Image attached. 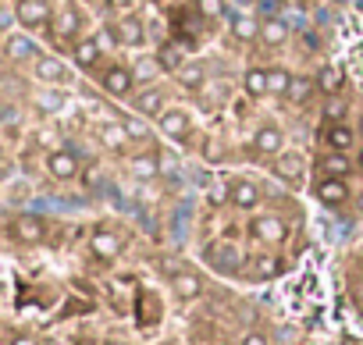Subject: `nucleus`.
Segmentation results:
<instances>
[{"label": "nucleus", "instance_id": "1", "mask_svg": "<svg viewBox=\"0 0 363 345\" xmlns=\"http://www.w3.org/2000/svg\"><path fill=\"white\" fill-rule=\"evenodd\" d=\"M86 36V15L79 11V4L65 0V4L54 11V26H50V40H57L61 47H75Z\"/></svg>", "mask_w": 363, "mask_h": 345}, {"label": "nucleus", "instance_id": "2", "mask_svg": "<svg viewBox=\"0 0 363 345\" xmlns=\"http://www.w3.org/2000/svg\"><path fill=\"white\" fill-rule=\"evenodd\" d=\"M54 4L50 0H18L15 8V18L26 33H47L50 36V26H54Z\"/></svg>", "mask_w": 363, "mask_h": 345}, {"label": "nucleus", "instance_id": "3", "mask_svg": "<svg viewBox=\"0 0 363 345\" xmlns=\"http://www.w3.org/2000/svg\"><path fill=\"white\" fill-rule=\"evenodd\" d=\"M40 43L33 40V33H8L4 40H0V61L4 64H33L40 57Z\"/></svg>", "mask_w": 363, "mask_h": 345}, {"label": "nucleus", "instance_id": "4", "mask_svg": "<svg viewBox=\"0 0 363 345\" xmlns=\"http://www.w3.org/2000/svg\"><path fill=\"white\" fill-rule=\"evenodd\" d=\"M100 89H104V96H111V100H132L135 89H139V82H135L132 68L111 64V68L100 75Z\"/></svg>", "mask_w": 363, "mask_h": 345}, {"label": "nucleus", "instance_id": "5", "mask_svg": "<svg viewBox=\"0 0 363 345\" xmlns=\"http://www.w3.org/2000/svg\"><path fill=\"white\" fill-rule=\"evenodd\" d=\"M79 171H82V160H79V153L72 146H54L47 153V175L54 182H75Z\"/></svg>", "mask_w": 363, "mask_h": 345}, {"label": "nucleus", "instance_id": "6", "mask_svg": "<svg viewBox=\"0 0 363 345\" xmlns=\"http://www.w3.org/2000/svg\"><path fill=\"white\" fill-rule=\"evenodd\" d=\"M250 235H253L257 242H264V246H285V239H289V221L278 217V214H257V217L250 221Z\"/></svg>", "mask_w": 363, "mask_h": 345}, {"label": "nucleus", "instance_id": "7", "mask_svg": "<svg viewBox=\"0 0 363 345\" xmlns=\"http://www.w3.org/2000/svg\"><path fill=\"white\" fill-rule=\"evenodd\" d=\"M29 68H33V79L40 86H65V82H72V68L57 54H40Z\"/></svg>", "mask_w": 363, "mask_h": 345}, {"label": "nucleus", "instance_id": "8", "mask_svg": "<svg viewBox=\"0 0 363 345\" xmlns=\"http://www.w3.org/2000/svg\"><path fill=\"white\" fill-rule=\"evenodd\" d=\"M121 249H125V239H121V232H114V228H96L93 235H89V253L96 256V260H118L121 256Z\"/></svg>", "mask_w": 363, "mask_h": 345}, {"label": "nucleus", "instance_id": "9", "mask_svg": "<svg viewBox=\"0 0 363 345\" xmlns=\"http://www.w3.org/2000/svg\"><path fill=\"white\" fill-rule=\"evenodd\" d=\"M111 33H114V43L125 47V50H143V47H146V26H143L135 15L118 18Z\"/></svg>", "mask_w": 363, "mask_h": 345}, {"label": "nucleus", "instance_id": "10", "mask_svg": "<svg viewBox=\"0 0 363 345\" xmlns=\"http://www.w3.org/2000/svg\"><path fill=\"white\" fill-rule=\"evenodd\" d=\"M132 111L143 118H160L167 111V93L160 86H139L132 96Z\"/></svg>", "mask_w": 363, "mask_h": 345}, {"label": "nucleus", "instance_id": "11", "mask_svg": "<svg viewBox=\"0 0 363 345\" xmlns=\"http://www.w3.org/2000/svg\"><path fill=\"white\" fill-rule=\"evenodd\" d=\"M313 193H317V200H320L328 210H338V207H345V203L352 200V193H349L345 179H331V175H320Z\"/></svg>", "mask_w": 363, "mask_h": 345}, {"label": "nucleus", "instance_id": "12", "mask_svg": "<svg viewBox=\"0 0 363 345\" xmlns=\"http://www.w3.org/2000/svg\"><path fill=\"white\" fill-rule=\"evenodd\" d=\"M157 125H160V132L167 135V139H189V132H193V114L186 111V107H167L160 118H157Z\"/></svg>", "mask_w": 363, "mask_h": 345}, {"label": "nucleus", "instance_id": "13", "mask_svg": "<svg viewBox=\"0 0 363 345\" xmlns=\"http://www.w3.org/2000/svg\"><path fill=\"white\" fill-rule=\"evenodd\" d=\"M104 61V43H100V36H82L75 47H72V64L79 68V72H93L96 64Z\"/></svg>", "mask_w": 363, "mask_h": 345}, {"label": "nucleus", "instance_id": "14", "mask_svg": "<svg viewBox=\"0 0 363 345\" xmlns=\"http://www.w3.org/2000/svg\"><path fill=\"white\" fill-rule=\"evenodd\" d=\"M250 146H253L257 157H281L285 153V132L278 125H260L253 132V142Z\"/></svg>", "mask_w": 363, "mask_h": 345}, {"label": "nucleus", "instance_id": "15", "mask_svg": "<svg viewBox=\"0 0 363 345\" xmlns=\"http://www.w3.org/2000/svg\"><path fill=\"white\" fill-rule=\"evenodd\" d=\"M11 235H15V242H22V246H40V242L47 239V221L36 217V214H18L15 225H11Z\"/></svg>", "mask_w": 363, "mask_h": 345}, {"label": "nucleus", "instance_id": "16", "mask_svg": "<svg viewBox=\"0 0 363 345\" xmlns=\"http://www.w3.org/2000/svg\"><path fill=\"white\" fill-rule=\"evenodd\" d=\"M203 278L196 274V271H174L171 274V292H174V299H182V302H196L200 295H203Z\"/></svg>", "mask_w": 363, "mask_h": 345}, {"label": "nucleus", "instance_id": "17", "mask_svg": "<svg viewBox=\"0 0 363 345\" xmlns=\"http://www.w3.org/2000/svg\"><path fill=\"white\" fill-rule=\"evenodd\" d=\"M174 82L182 89H189V93H200L207 86V64L203 61H182L174 68Z\"/></svg>", "mask_w": 363, "mask_h": 345}, {"label": "nucleus", "instance_id": "18", "mask_svg": "<svg viewBox=\"0 0 363 345\" xmlns=\"http://www.w3.org/2000/svg\"><path fill=\"white\" fill-rule=\"evenodd\" d=\"M228 200H232V207H235V210H257V207H260V200H264V193H260V186H257L253 179H239V182L232 186Z\"/></svg>", "mask_w": 363, "mask_h": 345}, {"label": "nucleus", "instance_id": "19", "mask_svg": "<svg viewBox=\"0 0 363 345\" xmlns=\"http://www.w3.org/2000/svg\"><path fill=\"white\" fill-rule=\"evenodd\" d=\"M352 167H356V160H352L345 149H328V153L317 160V171H320V175H331V179H345Z\"/></svg>", "mask_w": 363, "mask_h": 345}, {"label": "nucleus", "instance_id": "20", "mask_svg": "<svg viewBox=\"0 0 363 345\" xmlns=\"http://www.w3.org/2000/svg\"><path fill=\"white\" fill-rule=\"evenodd\" d=\"M278 274H281V256L278 253H257L250 260V278L253 281H271Z\"/></svg>", "mask_w": 363, "mask_h": 345}, {"label": "nucleus", "instance_id": "21", "mask_svg": "<svg viewBox=\"0 0 363 345\" xmlns=\"http://www.w3.org/2000/svg\"><path fill=\"white\" fill-rule=\"evenodd\" d=\"M128 167H132V175H135L139 182H153V179L160 175V157H157L153 149H143V153H135V157L128 160Z\"/></svg>", "mask_w": 363, "mask_h": 345}, {"label": "nucleus", "instance_id": "22", "mask_svg": "<svg viewBox=\"0 0 363 345\" xmlns=\"http://www.w3.org/2000/svg\"><path fill=\"white\" fill-rule=\"evenodd\" d=\"M260 43H264L267 50L285 47V43H289V26H285L281 18H264V22H260Z\"/></svg>", "mask_w": 363, "mask_h": 345}, {"label": "nucleus", "instance_id": "23", "mask_svg": "<svg viewBox=\"0 0 363 345\" xmlns=\"http://www.w3.org/2000/svg\"><path fill=\"white\" fill-rule=\"evenodd\" d=\"M118 121H121L128 142H150V139H153V132H150V118H143V114H125V118H118Z\"/></svg>", "mask_w": 363, "mask_h": 345}, {"label": "nucleus", "instance_id": "24", "mask_svg": "<svg viewBox=\"0 0 363 345\" xmlns=\"http://www.w3.org/2000/svg\"><path fill=\"white\" fill-rule=\"evenodd\" d=\"M324 139H328V149H345V153H349V149L356 146V132H352L345 121H331Z\"/></svg>", "mask_w": 363, "mask_h": 345}, {"label": "nucleus", "instance_id": "25", "mask_svg": "<svg viewBox=\"0 0 363 345\" xmlns=\"http://www.w3.org/2000/svg\"><path fill=\"white\" fill-rule=\"evenodd\" d=\"M242 93H246L250 100L271 96V93H267V68H246V75H242Z\"/></svg>", "mask_w": 363, "mask_h": 345}, {"label": "nucleus", "instance_id": "26", "mask_svg": "<svg viewBox=\"0 0 363 345\" xmlns=\"http://www.w3.org/2000/svg\"><path fill=\"white\" fill-rule=\"evenodd\" d=\"M317 93H324V96H335L338 89H342V68H335V64H320V72H317Z\"/></svg>", "mask_w": 363, "mask_h": 345}, {"label": "nucleus", "instance_id": "27", "mask_svg": "<svg viewBox=\"0 0 363 345\" xmlns=\"http://www.w3.org/2000/svg\"><path fill=\"white\" fill-rule=\"evenodd\" d=\"M313 89H317V82H310L306 75H292V82H289V89H285V100H289L292 107H303Z\"/></svg>", "mask_w": 363, "mask_h": 345}, {"label": "nucleus", "instance_id": "28", "mask_svg": "<svg viewBox=\"0 0 363 345\" xmlns=\"http://www.w3.org/2000/svg\"><path fill=\"white\" fill-rule=\"evenodd\" d=\"M232 36L239 43H253V40H260V22L250 18V15H235L232 18Z\"/></svg>", "mask_w": 363, "mask_h": 345}, {"label": "nucleus", "instance_id": "29", "mask_svg": "<svg viewBox=\"0 0 363 345\" xmlns=\"http://www.w3.org/2000/svg\"><path fill=\"white\" fill-rule=\"evenodd\" d=\"M160 57H139L135 64H132V75H135V82L139 86H153V79L160 75Z\"/></svg>", "mask_w": 363, "mask_h": 345}, {"label": "nucleus", "instance_id": "30", "mask_svg": "<svg viewBox=\"0 0 363 345\" xmlns=\"http://www.w3.org/2000/svg\"><path fill=\"white\" fill-rule=\"evenodd\" d=\"M61 107H65V93L57 86H47V89L36 93V111L40 114H57Z\"/></svg>", "mask_w": 363, "mask_h": 345}, {"label": "nucleus", "instance_id": "31", "mask_svg": "<svg viewBox=\"0 0 363 345\" xmlns=\"http://www.w3.org/2000/svg\"><path fill=\"white\" fill-rule=\"evenodd\" d=\"M100 142L107 146V149H125L128 146V135H125V128H121V121L118 125H100Z\"/></svg>", "mask_w": 363, "mask_h": 345}, {"label": "nucleus", "instance_id": "32", "mask_svg": "<svg viewBox=\"0 0 363 345\" xmlns=\"http://www.w3.org/2000/svg\"><path fill=\"white\" fill-rule=\"evenodd\" d=\"M278 175H285L289 182H299V179H303V157L281 153V157H278Z\"/></svg>", "mask_w": 363, "mask_h": 345}, {"label": "nucleus", "instance_id": "33", "mask_svg": "<svg viewBox=\"0 0 363 345\" xmlns=\"http://www.w3.org/2000/svg\"><path fill=\"white\" fill-rule=\"evenodd\" d=\"M289 82H292V72H285V68H267V93H271V96H285Z\"/></svg>", "mask_w": 363, "mask_h": 345}, {"label": "nucleus", "instance_id": "34", "mask_svg": "<svg viewBox=\"0 0 363 345\" xmlns=\"http://www.w3.org/2000/svg\"><path fill=\"white\" fill-rule=\"evenodd\" d=\"M196 8H200V15H203V18H211V22H218V18L225 15V0H200V4H196Z\"/></svg>", "mask_w": 363, "mask_h": 345}, {"label": "nucleus", "instance_id": "35", "mask_svg": "<svg viewBox=\"0 0 363 345\" xmlns=\"http://www.w3.org/2000/svg\"><path fill=\"white\" fill-rule=\"evenodd\" d=\"M324 114L331 118V121H342V114H345V100L335 93V96H328V103H324Z\"/></svg>", "mask_w": 363, "mask_h": 345}, {"label": "nucleus", "instance_id": "36", "mask_svg": "<svg viewBox=\"0 0 363 345\" xmlns=\"http://www.w3.org/2000/svg\"><path fill=\"white\" fill-rule=\"evenodd\" d=\"M239 345H271V338H267L264 331H246Z\"/></svg>", "mask_w": 363, "mask_h": 345}, {"label": "nucleus", "instance_id": "37", "mask_svg": "<svg viewBox=\"0 0 363 345\" xmlns=\"http://www.w3.org/2000/svg\"><path fill=\"white\" fill-rule=\"evenodd\" d=\"M8 345H43V341H40L36 334H29V331H22V334H15V338H11Z\"/></svg>", "mask_w": 363, "mask_h": 345}, {"label": "nucleus", "instance_id": "38", "mask_svg": "<svg viewBox=\"0 0 363 345\" xmlns=\"http://www.w3.org/2000/svg\"><path fill=\"white\" fill-rule=\"evenodd\" d=\"M349 295H352V302H356V306H359V310H363V278H359V281H352V285H349Z\"/></svg>", "mask_w": 363, "mask_h": 345}, {"label": "nucleus", "instance_id": "39", "mask_svg": "<svg viewBox=\"0 0 363 345\" xmlns=\"http://www.w3.org/2000/svg\"><path fill=\"white\" fill-rule=\"evenodd\" d=\"M352 203H356V214H359V217H363V189H359V193H356V196H352Z\"/></svg>", "mask_w": 363, "mask_h": 345}, {"label": "nucleus", "instance_id": "40", "mask_svg": "<svg viewBox=\"0 0 363 345\" xmlns=\"http://www.w3.org/2000/svg\"><path fill=\"white\" fill-rule=\"evenodd\" d=\"M43 345H72L68 338H50V341H43Z\"/></svg>", "mask_w": 363, "mask_h": 345}, {"label": "nucleus", "instance_id": "41", "mask_svg": "<svg viewBox=\"0 0 363 345\" xmlns=\"http://www.w3.org/2000/svg\"><path fill=\"white\" fill-rule=\"evenodd\" d=\"M356 167L363 171V146H359V153H356Z\"/></svg>", "mask_w": 363, "mask_h": 345}, {"label": "nucleus", "instance_id": "42", "mask_svg": "<svg viewBox=\"0 0 363 345\" xmlns=\"http://www.w3.org/2000/svg\"><path fill=\"white\" fill-rule=\"evenodd\" d=\"M104 345H125V341H118V338H107V341H104Z\"/></svg>", "mask_w": 363, "mask_h": 345}, {"label": "nucleus", "instance_id": "43", "mask_svg": "<svg viewBox=\"0 0 363 345\" xmlns=\"http://www.w3.org/2000/svg\"><path fill=\"white\" fill-rule=\"evenodd\" d=\"M359 135H363V118H359Z\"/></svg>", "mask_w": 363, "mask_h": 345}]
</instances>
